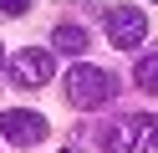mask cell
I'll return each mask as SVG.
<instances>
[{
  "mask_svg": "<svg viewBox=\"0 0 158 153\" xmlns=\"http://www.w3.org/2000/svg\"><path fill=\"white\" fill-rule=\"evenodd\" d=\"M127 133H138L133 122H107V128H102V153H127V148H133Z\"/></svg>",
  "mask_w": 158,
  "mask_h": 153,
  "instance_id": "obj_6",
  "label": "cell"
},
{
  "mask_svg": "<svg viewBox=\"0 0 158 153\" xmlns=\"http://www.w3.org/2000/svg\"><path fill=\"white\" fill-rule=\"evenodd\" d=\"M133 77H138V87H143V92H158V51L138 61V71H133Z\"/></svg>",
  "mask_w": 158,
  "mask_h": 153,
  "instance_id": "obj_7",
  "label": "cell"
},
{
  "mask_svg": "<svg viewBox=\"0 0 158 153\" xmlns=\"http://www.w3.org/2000/svg\"><path fill=\"white\" fill-rule=\"evenodd\" d=\"M112 92H117V77H112V71H102V66H87V61H82V66H72V77H66V102L82 107V112L112 102Z\"/></svg>",
  "mask_w": 158,
  "mask_h": 153,
  "instance_id": "obj_1",
  "label": "cell"
},
{
  "mask_svg": "<svg viewBox=\"0 0 158 153\" xmlns=\"http://www.w3.org/2000/svg\"><path fill=\"white\" fill-rule=\"evenodd\" d=\"M133 128L143 133V153H158V122L148 117V112H138V117H133Z\"/></svg>",
  "mask_w": 158,
  "mask_h": 153,
  "instance_id": "obj_8",
  "label": "cell"
},
{
  "mask_svg": "<svg viewBox=\"0 0 158 153\" xmlns=\"http://www.w3.org/2000/svg\"><path fill=\"white\" fill-rule=\"evenodd\" d=\"M148 36V15L138 5H112L107 10V41H112V46H138V41Z\"/></svg>",
  "mask_w": 158,
  "mask_h": 153,
  "instance_id": "obj_3",
  "label": "cell"
},
{
  "mask_svg": "<svg viewBox=\"0 0 158 153\" xmlns=\"http://www.w3.org/2000/svg\"><path fill=\"white\" fill-rule=\"evenodd\" d=\"M51 71H56V61H51V51H41V46H26V51L10 56V82L15 87H46Z\"/></svg>",
  "mask_w": 158,
  "mask_h": 153,
  "instance_id": "obj_2",
  "label": "cell"
},
{
  "mask_svg": "<svg viewBox=\"0 0 158 153\" xmlns=\"http://www.w3.org/2000/svg\"><path fill=\"white\" fill-rule=\"evenodd\" d=\"M51 46H56V51H72V56H82V51H87V31L66 20V26H56V36H51Z\"/></svg>",
  "mask_w": 158,
  "mask_h": 153,
  "instance_id": "obj_5",
  "label": "cell"
},
{
  "mask_svg": "<svg viewBox=\"0 0 158 153\" xmlns=\"http://www.w3.org/2000/svg\"><path fill=\"white\" fill-rule=\"evenodd\" d=\"M0 66H5V46H0Z\"/></svg>",
  "mask_w": 158,
  "mask_h": 153,
  "instance_id": "obj_10",
  "label": "cell"
},
{
  "mask_svg": "<svg viewBox=\"0 0 158 153\" xmlns=\"http://www.w3.org/2000/svg\"><path fill=\"white\" fill-rule=\"evenodd\" d=\"M66 153H72V148H66Z\"/></svg>",
  "mask_w": 158,
  "mask_h": 153,
  "instance_id": "obj_11",
  "label": "cell"
},
{
  "mask_svg": "<svg viewBox=\"0 0 158 153\" xmlns=\"http://www.w3.org/2000/svg\"><path fill=\"white\" fill-rule=\"evenodd\" d=\"M0 10H5V15H26V10H31V0H0Z\"/></svg>",
  "mask_w": 158,
  "mask_h": 153,
  "instance_id": "obj_9",
  "label": "cell"
},
{
  "mask_svg": "<svg viewBox=\"0 0 158 153\" xmlns=\"http://www.w3.org/2000/svg\"><path fill=\"white\" fill-rule=\"evenodd\" d=\"M0 133H5L10 143H41L46 138V117H41V112L10 107V112H0Z\"/></svg>",
  "mask_w": 158,
  "mask_h": 153,
  "instance_id": "obj_4",
  "label": "cell"
}]
</instances>
